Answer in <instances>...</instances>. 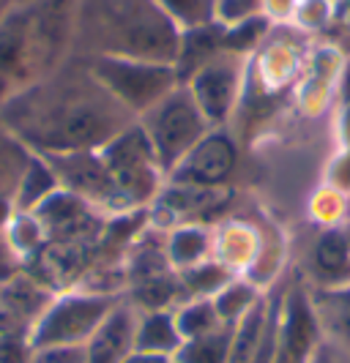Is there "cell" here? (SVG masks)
Returning <instances> with one entry per match:
<instances>
[{"label":"cell","mask_w":350,"mask_h":363,"mask_svg":"<svg viewBox=\"0 0 350 363\" xmlns=\"http://www.w3.org/2000/svg\"><path fill=\"white\" fill-rule=\"evenodd\" d=\"M0 121L38 156L102 150L121 131L137 123L91 72L88 60L72 55L55 72L0 104Z\"/></svg>","instance_id":"obj_1"},{"label":"cell","mask_w":350,"mask_h":363,"mask_svg":"<svg viewBox=\"0 0 350 363\" xmlns=\"http://www.w3.org/2000/svg\"><path fill=\"white\" fill-rule=\"evenodd\" d=\"M181 28L156 0H77L72 55L175 66Z\"/></svg>","instance_id":"obj_2"},{"label":"cell","mask_w":350,"mask_h":363,"mask_svg":"<svg viewBox=\"0 0 350 363\" xmlns=\"http://www.w3.org/2000/svg\"><path fill=\"white\" fill-rule=\"evenodd\" d=\"M77 0H36L0 17V104L74 52Z\"/></svg>","instance_id":"obj_3"},{"label":"cell","mask_w":350,"mask_h":363,"mask_svg":"<svg viewBox=\"0 0 350 363\" xmlns=\"http://www.w3.org/2000/svg\"><path fill=\"white\" fill-rule=\"evenodd\" d=\"M137 123L148 134L165 175H170L175 164L214 128L205 121V115L186 85H178L175 91L167 93L162 101H156L137 118Z\"/></svg>","instance_id":"obj_4"},{"label":"cell","mask_w":350,"mask_h":363,"mask_svg":"<svg viewBox=\"0 0 350 363\" xmlns=\"http://www.w3.org/2000/svg\"><path fill=\"white\" fill-rule=\"evenodd\" d=\"M121 298L124 295L112 292H69L63 298H53V303L31 328L28 345L31 350L85 345Z\"/></svg>","instance_id":"obj_5"},{"label":"cell","mask_w":350,"mask_h":363,"mask_svg":"<svg viewBox=\"0 0 350 363\" xmlns=\"http://www.w3.org/2000/svg\"><path fill=\"white\" fill-rule=\"evenodd\" d=\"M99 153L107 164V169L112 172L118 189L131 202V208L140 211L151 202H156L159 191L165 189L167 175L140 123H131L126 131H121Z\"/></svg>","instance_id":"obj_6"},{"label":"cell","mask_w":350,"mask_h":363,"mask_svg":"<svg viewBox=\"0 0 350 363\" xmlns=\"http://www.w3.org/2000/svg\"><path fill=\"white\" fill-rule=\"evenodd\" d=\"M85 60L96 74V79L137 118L181 85L173 63H151L129 57H85Z\"/></svg>","instance_id":"obj_7"},{"label":"cell","mask_w":350,"mask_h":363,"mask_svg":"<svg viewBox=\"0 0 350 363\" xmlns=\"http://www.w3.org/2000/svg\"><path fill=\"white\" fill-rule=\"evenodd\" d=\"M44 159L53 167L60 189L72 191L74 197H80L82 202H88L102 216L112 218L137 211V208H131V202L118 189V183H115L99 150L55 153V156H44Z\"/></svg>","instance_id":"obj_8"},{"label":"cell","mask_w":350,"mask_h":363,"mask_svg":"<svg viewBox=\"0 0 350 363\" xmlns=\"http://www.w3.org/2000/svg\"><path fill=\"white\" fill-rule=\"evenodd\" d=\"M241 77H244V55L222 50L208 63L189 77L186 88L195 96L197 107L211 126H224L233 115L241 93Z\"/></svg>","instance_id":"obj_9"},{"label":"cell","mask_w":350,"mask_h":363,"mask_svg":"<svg viewBox=\"0 0 350 363\" xmlns=\"http://www.w3.org/2000/svg\"><path fill=\"white\" fill-rule=\"evenodd\" d=\"M239 164V145L224 126H214L197 145L186 153L175 169L167 175V183L219 189L233 178Z\"/></svg>","instance_id":"obj_10"},{"label":"cell","mask_w":350,"mask_h":363,"mask_svg":"<svg viewBox=\"0 0 350 363\" xmlns=\"http://www.w3.org/2000/svg\"><path fill=\"white\" fill-rule=\"evenodd\" d=\"M320 342L323 330L317 323L310 290L293 284L288 292H282L274 363H310Z\"/></svg>","instance_id":"obj_11"},{"label":"cell","mask_w":350,"mask_h":363,"mask_svg":"<svg viewBox=\"0 0 350 363\" xmlns=\"http://www.w3.org/2000/svg\"><path fill=\"white\" fill-rule=\"evenodd\" d=\"M137 325L140 309L124 295L118 306L102 320V325L93 330L85 342L88 363H124L129 361L137 350Z\"/></svg>","instance_id":"obj_12"},{"label":"cell","mask_w":350,"mask_h":363,"mask_svg":"<svg viewBox=\"0 0 350 363\" xmlns=\"http://www.w3.org/2000/svg\"><path fill=\"white\" fill-rule=\"evenodd\" d=\"M310 298L323 336L350 352V281L329 287L317 284L310 290Z\"/></svg>","instance_id":"obj_13"},{"label":"cell","mask_w":350,"mask_h":363,"mask_svg":"<svg viewBox=\"0 0 350 363\" xmlns=\"http://www.w3.org/2000/svg\"><path fill=\"white\" fill-rule=\"evenodd\" d=\"M222 36H224V25L208 22V25H197L181 30V47H178V57H175V72L181 85L189 82V77L197 72L203 63H208L217 52H222Z\"/></svg>","instance_id":"obj_14"},{"label":"cell","mask_w":350,"mask_h":363,"mask_svg":"<svg viewBox=\"0 0 350 363\" xmlns=\"http://www.w3.org/2000/svg\"><path fill=\"white\" fill-rule=\"evenodd\" d=\"M184 345V336L175 325V311H140L137 350L143 355H175Z\"/></svg>","instance_id":"obj_15"},{"label":"cell","mask_w":350,"mask_h":363,"mask_svg":"<svg viewBox=\"0 0 350 363\" xmlns=\"http://www.w3.org/2000/svg\"><path fill=\"white\" fill-rule=\"evenodd\" d=\"M315 268L320 273V287L345 284L350 268V243L342 227L326 230L315 243Z\"/></svg>","instance_id":"obj_16"},{"label":"cell","mask_w":350,"mask_h":363,"mask_svg":"<svg viewBox=\"0 0 350 363\" xmlns=\"http://www.w3.org/2000/svg\"><path fill=\"white\" fill-rule=\"evenodd\" d=\"M271 317V301L260 298L252 309L233 325V347H230V363H252L263 342V333Z\"/></svg>","instance_id":"obj_17"},{"label":"cell","mask_w":350,"mask_h":363,"mask_svg":"<svg viewBox=\"0 0 350 363\" xmlns=\"http://www.w3.org/2000/svg\"><path fill=\"white\" fill-rule=\"evenodd\" d=\"M58 189H60V183H58L50 162L36 153L33 162L28 164L22 181H19L17 194H14V208H17V213H31V211H36L38 205L47 200V197H53Z\"/></svg>","instance_id":"obj_18"},{"label":"cell","mask_w":350,"mask_h":363,"mask_svg":"<svg viewBox=\"0 0 350 363\" xmlns=\"http://www.w3.org/2000/svg\"><path fill=\"white\" fill-rule=\"evenodd\" d=\"M33 150L25 145L22 140H17L9 126L0 121V197L14 202L17 186L28 169V164L33 162Z\"/></svg>","instance_id":"obj_19"},{"label":"cell","mask_w":350,"mask_h":363,"mask_svg":"<svg viewBox=\"0 0 350 363\" xmlns=\"http://www.w3.org/2000/svg\"><path fill=\"white\" fill-rule=\"evenodd\" d=\"M165 252L167 259L175 271H184V268H192L197 262H203L208 252H211V238L203 227L197 224H189V227H181V230H173L165 240Z\"/></svg>","instance_id":"obj_20"},{"label":"cell","mask_w":350,"mask_h":363,"mask_svg":"<svg viewBox=\"0 0 350 363\" xmlns=\"http://www.w3.org/2000/svg\"><path fill=\"white\" fill-rule=\"evenodd\" d=\"M233 347V325H219L217 330L186 339L173 355L178 363H230Z\"/></svg>","instance_id":"obj_21"},{"label":"cell","mask_w":350,"mask_h":363,"mask_svg":"<svg viewBox=\"0 0 350 363\" xmlns=\"http://www.w3.org/2000/svg\"><path fill=\"white\" fill-rule=\"evenodd\" d=\"M178 273V281L184 287V295H189V301L195 298H214L217 292L233 281V271L224 265V262H197L192 268H184V271H175Z\"/></svg>","instance_id":"obj_22"},{"label":"cell","mask_w":350,"mask_h":363,"mask_svg":"<svg viewBox=\"0 0 350 363\" xmlns=\"http://www.w3.org/2000/svg\"><path fill=\"white\" fill-rule=\"evenodd\" d=\"M260 298H263V295L255 290V284L233 279V281L224 284L211 301H214V309H217L222 323H224V325H236L241 317L258 303Z\"/></svg>","instance_id":"obj_23"},{"label":"cell","mask_w":350,"mask_h":363,"mask_svg":"<svg viewBox=\"0 0 350 363\" xmlns=\"http://www.w3.org/2000/svg\"><path fill=\"white\" fill-rule=\"evenodd\" d=\"M175 325H178L186 342V339H195V336H205V333L217 330L224 323L219 320L211 298H195V301L175 309Z\"/></svg>","instance_id":"obj_24"},{"label":"cell","mask_w":350,"mask_h":363,"mask_svg":"<svg viewBox=\"0 0 350 363\" xmlns=\"http://www.w3.org/2000/svg\"><path fill=\"white\" fill-rule=\"evenodd\" d=\"M156 6L173 19L181 30L208 25L217 19V0H156Z\"/></svg>","instance_id":"obj_25"},{"label":"cell","mask_w":350,"mask_h":363,"mask_svg":"<svg viewBox=\"0 0 350 363\" xmlns=\"http://www.w3.org/2000/svg\"><path fill=\"white\" fill-rule=\"evenodd\" d=\"M268 22L263 17L241 19L236 25H224V36H222V50L236 55H246L255 44H258L263 33H266Z\"/></svg>","instance_id":"obj_26"},{"label":"cell","mask_w":350,"mask_h":363,"mask_svg":"<svg viewBox=\"0 0 350 363\" xmlns=\"http://www.w3.org/2000/svg\"><path fill=\"white\" fill-rule=\"evenodd\" d=\"M263 0H217V19L222 25H236L241 19L258 17Z\"/></svg>","instance_id":"obj_27"},{"label":"cell","mask_w":350,"mask_h":363,"mask_svg":"<svg viewBox=\"0 0 350 363\" xmlns=\"http://www.w3.org/2000/svg\"><path fill=\"white\" fill-rule=\"evenodd\" d=\"M31 363H88V352H85V345L44 347V350H33Z\"/></svg>","instance_id":"obj_28"},{"label":"cell","mask_w":350,"mask_h":363,"mask_svg":"<svg viewBox=\"0 0 350 363\" xmlns=\"http://www.w3.org/2000/svg\"><path fill=\"white\" fill-rule=\"evenodd\" d=\"M19 271V255L11 249V243H9V238L0 233V290L17 276Z\"/></svg>","instance_id":"obj_29"},{"label":"cell","mask_w":350,"mask_h":363,"mask_svg":"<svg viewBox=\"0 0 350 363\" xmlns=\"http://www.w3.org/2000/svg\"><path fill=\"white\" fill-rule=\"evenodd\" d=\"M310 363H350V352L342 350L339 345H334L332 339L323 336V342H320L317 350L312 352Z\"/></svg>","instance_id":"obj_30"},{"label":"cell","mask_w":350,"mask_h":363,"mask_svg":"<svg viewBox=\"0 0 350 363\" xmlns=\"http://www.w3.org/2000/svg\"><path fill=\"white\" fill-rule=\"evenodd\" d=\"M329 181H332V186L337 191L350 194V145H348V150L334 162L332 172H329Z\"/></svg>","instance_id":"obj_31"},{"label":"cell","mask_w":350,"mask_h":363,"mask_svg":"<svg viewBox=\"0 0 350 363\" xmlns=\"http://www.w3.org/2000/svg\"><path fill=\"white\" fill-rule=\"evenodd\" d=\"M17 216V208H14V202L6 200V197H0V233H6V227L11 224V218Z\"/></svg>","instance_id":"obj_32"},{"label":"cell","mask_w":350,"mask_h":363,"mask_svg":"<svg viewBox=\"0 0 350 363\" xmlns=\"http://www.w3.org/2000/svg\"><path fill=\"white\" fill-rule=\"evenodd\" d=\"M124 363H178L173 355H143V352H134L129 361Z\"/></svg>","instance_id":"obj_33"},{"label":"cell","mask_w":350,"mask_h":363,"mask_svg":"<svg viewBox=\"0 0 350 363\" xmlns=\"http://www.w3.org/2000/svg\"><path fill=\"white\" fill-rule=\"evenodd\" d=\"M339 134H342V143L350 145V104L342 107V118H339Z\"/></svg>","instance_id":"obj_34"},{"label":"cell","mask_w":350,"mask_h":363,"mask_svg":"<svg viewBox=\"0 0 350 363\" xmlns=\"http://www.w3.org/2000/svg\"><path fill=\"white\" fill-rule=\"evenodd\" d=\"M342 101L350 104V66L348 72H345V77H342Z\"/></svg>","instance_id":"obj_35"},{"label":"cell","mask_w":350,"mask_h":363,"mask_svg":"<svg viewBox=\"0 0 350 363\" xmlns=\"http://www.w3.org/2000/svg\"><path fill=\"white\" fill-rule=\"evenodd\" d=\"M14 9V0H0V17H6Z\"/></svg>","instance_id":"obj_36"},{"label":"cell","mask_w":350,"mask_h":363,"mask_svg":"<svg viewBox=\"0 0 350 363\" xmlns=\"http://www.w3.org/2000/svg\"><path fill=\"white\" fill-rule=\"evenodd\" d=\"M28 3H36V0H14V6H28Z\"/></svg>","instance_id":"obj_37"}]
</instances>
